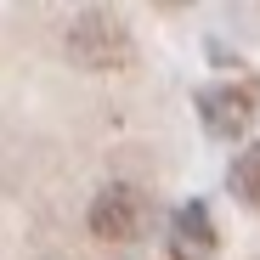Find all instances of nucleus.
Returning <instances> with one entry per match:
<instances>
[{
	"instance_id": "1",
	"label": "nucleus",
	"mask_w": 260,
	"mask_h": 260,
	"mask_svg": "<svg viewBox=\"0 0 260 260\" xmlns=\"http://www.w3.org/2000/svg\"><path fill=\"white\" fill-rule=\"evenodd\" d=\"M153 226V198L142 187H130V181H113L96 192L91 204V232L102 243H136L142 232Z\"/></svg>"
},
{
	"instance_id": "3",
	"label": "nucleus",
	"mask_w": 260,
	"mask_h": 260,
	"mask_svg": "<svg viewBox=\"0 0 260 260\" xmlns=\"http://www.w3.org/2000/svg\"><path fill=\"white\" fill-rule=\"evenodd\" d=\"M254 113H260V85H254V79H243V85H215V91L198 96V119L209 124V136H226V142L243 136Z\"/></svg>"
},
{
	"instance_id": "2",
	"label": "nucleus",
	"mask_w": 260,
	"mask_h": 260,
	"mask_svg": "<svg viewBox=\"0 0 260 260\" xmlns=\"http://www.w3.org/2000/svg\"><path fill=\"white\" fill-rule=\"evenodd\" d=\"M68 51H74V62H85V68H119V62L130 57V34H124L108 12H85V17L68 28Z\"/></svg>"
},
{
	"instance_id": "5",
	"label": "nucleus",
	"mask_w": 260,
	"mask_h": 260,
	"mask_svg": "<svg viewBox=\"0 0 260 260\" xmlns=\"http://www.w3.org/2000/svg\"><path fill=\"white\" fill-rule=\"evenodd\" d=\"M226 187H232L243 204H254V209H260V147L238 153V164L226 170Z\"/></svg>"
},
{
	"instance_id": "4",
	"label": "nucleus",
	"mask_w": 260,
	"mask_h": 260,
	"mask_svg": "<svg viewBox=\"0 0 260 260\" xmlns=\"http://www.w3.org/2000/svg\"><path fill=\"white\" fill-rule=\"evenodd\" d=\"M170 260H209L215 254V221L204 204H181L170 215Z\"/></svg>"
}]
</instances>
